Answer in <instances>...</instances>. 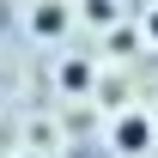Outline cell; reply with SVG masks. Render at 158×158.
I'll return each mask as SVG.
<instances>
[{"label":"cell","mask_w":158,"mask_h":158,"mask_svg":"<svg viewBox=\"0 0 158 158\" xmlns=\"http://www.w3.org/2000/svg\"><path fill=\"white\" fill-rule=\"evenodd\" d=\"M110 140H116V152H122V158H140L146 146H152V122H146V116H122Z\"/></svg>","instance_id":"1"},{"label":"cell","mask_w":158,"mask_h":158,"mask_svg":"<svg viewBox=\"0 0 158 158\" xmlns=\"http://www.w3.org/2000/svg\"><path fill=\"white\" fill-rule=\"evenodd\" d=\"M31 31H37V37H61V31H67V6H37Z\"/></svg>","instance_id":"2"},{"label":"cell","mask_w":158,"mask_h":158,"mask_svg":"<svg viewBox=\"0 0 158 158\" xmlns=\"http://www.w3.org/2000/svg\"><path fill=\"white\" fill-rule=\"evenodd\" d=\"M85 73H91L85 61H67V67H61V85H67V91H85Z\"/></svg>","instance_id":"3"},{"label":"cell","mask_w":158,"mask_h":158,"mask_svg":"<svg viewBox=\"0 0 158 158\" xmlns=\"http://www.w3.org/2000/svg\"><path fill=\"white\" fill-rule=\"evenodd\" d=\"M85 12H91V24H110V12H116V0H85Z\"/></svg>","instance_id":"4"},{"label":"cell","mask_w":158,"mask_h":158,"mask_svg":"<svg viewBox=\"0 0 158 158\" xmlns=\"http://www.w3.org/2000/svg\"><path fill=\"white\" fill-rule=\"evenodd\" d=\"M146 37H152V43H158V12H152V19H146Z\"/></svg>","instance_id":"5"},{"label":"cell","mask_w":158,"mask_h":158,"mask_svg":"<svg viewBox=\"0 0 158 158\" xmlns=\"http://www.w3.org/2000/svg\"><path fill=\"white\" fill-rule=\"evenodd\" d=\"M19 158H37V152H19Z\"/></svg>","instance_id":"6"}]
</instances>
